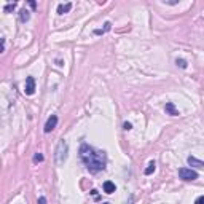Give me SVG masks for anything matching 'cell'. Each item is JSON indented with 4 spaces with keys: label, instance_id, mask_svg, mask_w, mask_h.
<instances>
[{
    "label": "cell",
    "instance_id": "obj_2",
    "mask_svg": "<svg viewBox=\"0 0 204 204\" xmlns=\"http://www.w3.org/2000/svg\"><path fill=\"white\" fill-rule=\"evenodd\" d=\"M67 156H69V144L62 139V140L58 142L56 150H54V163H56V166H62L67 161Z\"/></svg>",
    "mask_w": 204,
    "mask_h": 204
},
{
    "label": "cell",
    "instance_id": "obj_7",
    "mask_svg": "<svg viewBox=\"0 0 204 204\" xmlns=\"http://www.w3.org/2000/svg\"><path fill=\"white\" fill-rule=\"evenodd\" d=\"M102 190H104V193H107V195H112V193L116 190V186H115V183H113V182L105 180V182H104V185H102Z\"/></svg>",
    "mask_w": 204,
    "mask_h": 204
},
{
    "label": "cell",
    "instance_id": "obj_10",
    "mask_svg": "<svg viewBox=\"0 0 204 204\" xmlns=\"http://www.w3.org/2000/svg\"><path fill=\"white\" fill-rule=\"evenodd\" d=\"M19 19H21V23H27L29 19H30V13H29V10H21L19 11Z\"/></svg>",
    "mask_w": 204,
    "mask_h": 204
},
{
    "label": "cell",
    "instance_id": "obj_11",
    "mask_svg": "<svg viewBox=\"0 0 204 204\" xmlns=\"http://www.w3.org/2000/svg\"><path fill=\"white\" fill-rule=\"evenodd\" d=\"M110 29H112V23H109V21H107V23L104 24V29H96V30H94V33H96V35H100V33L109 32Z\"/></svg>",
    "mask_w": 204,
    "mask_h": 204
},
{
    "label": "cell",
    "instance_id": "obj_19",
    "mask_svg": "<svg viewBox=\"0 0 204 204\" xmlns=\"http://www.w3.org/2000/svg\"><path fill=\"white\" fill-rule=\"evenodd\" d=\"M202 202H204V196H198V199H196L195 204H202Z\"/></svg>",
    "mask_w": 204,
    "mask_h": 204
},
{
    "label": "cell",
    "instance_id": "obj_18",
    "mask_svg": "<svg viewBox=\"0 0 204 204\" xmlns=\"http://www.w3.org/2000/svg\"><path fill=\"white\" fill-rule=\"evenodd\" d=\"M37 202H38V204H46V198H45V196H40Z\"/></svg>",
    "mask_w": 204,
    "mask_h": 204
},
{
    "label": "cell",
    "instance_id": "obj_4",
    "mask_svg": "<svg viewBox=\"0 0 204 204\" xmlns=\"http://www.w3.org/2000/svg\"><path fill=\"white\" fill-rule=\"evenodd\" d=\"M24 93H26L27 96H32L33 93H35V80H33V77H27V78H26Z\"/></svg>",
    "mask_w": 204,
    "mask_h": 204
},
{
    "label": "cell",
    "instance_id": "obj_14",
    "mask_svg": "<svg viewBox=\"0 0 204 204\" xmlns=\"http://www.w3.org/2000/svg\"><path fill=\"white\" fill-rule=\"evenodd\" d=\"M43 160H45V156L42 153H35V155H33V163H42Z\"/></svg>",
    "mask_w": 204,
    "mask_h": 204
},
{
    "label": "cell",
    "instance_id": "obj_3",
    "mask_svg": "<svg viewBox=\"0 0 204 204\" xmlns=\"http://www.w3.org/2000/svg\"><path fill=\"white\" fill-rule=\"evenodd\" d=\"M179 177H180L182 180L191 182V180H196V179H198V172H196V171H191V169H186V167H180V169H179Z\"/></svg>",
    "mask_w": 204,
    "mask_h": 204
},
{
    "label": "cell",
    "instance_id": "obj_17",
    "mask_svg": "<svg viewBox=\"0 0 204 204\" xmlns=\"http://www.w3.org/2000/svg\"><path fill=\"white\" fill-rule=\"evenodd\" d=\"M123 129H125V131H131V129H132V125H131V123H128V121H126V123H125V125H123Z\"/></svg>",
    "mask_w": 204,
    "mask_h": 204
},
{
    "label": "cell",
    "instance_id": "obj_13",
    "mask_svg": "<svg viewBox=\"0 0 204 204\" xmlns=\"http://www.w3.org/2000/svg\"><path fill=\"white\" fill-rule=\"evenodd\" d=\"M176 64H177V65L180 67V69H186V65H188V64H186V61H185V59H179V58L176 59Z\"/></svg>",
    "mask_w": 204,
    "mask_h": 204
},
{
    "label": "cell",
    "instance_id": "obj_6",
    "mask_svg": "<svg viewBox=\"0 0 204 204\" xmlns=\"http://www.w3.org/2000/svg\"><path fill=\"white\" fill-rule=\"evenodd\" d=\"M164 110H166L167 115H171V116H177V115H179V110L176 109V105L172 104V102H166Z\"/></svg>",
    "mask_w": 204,
    "mask_h": 204
},
{
    "label": "cell",
    "instance_id": "obj_16",
    "mask_svg": "<svg viewBox=\"0 0 204 204\" xmlns=\"http://www.w3.org/2000/svg\"><path fill=\"white\" fill-rule=\"evenodd\" d=\"M5 51V38H0V53Z\"/></svg>",
    "mask_w": 204,
    "mask_h": 204
},
{
    "label": "cell",
    "instance_id": "obj_5",
    "mask_svg": "<svg viewBox=\"0 0 204 204\" xmlns=\"http://www.w3.org/2000/svg\"><path fill=\"white\" fill-rule=\"evenodd\" d=\"M58 126V116L56 115H51L48 120H46V123H45V128H43V131L48 134V132H51L54 128Z\"/></svg>",
    "mask_w": 204,
    "mask_h": 204
},
{
    "label": "cell",
    "instance_id": "obj_12",
    "mask_svg": "<svg viewBox=\"0 0 204 204\" xmlns=\"http://www.w3.org/2000/svg\"><path fill=\"white\" fill-rule=\"evenodd\" d=\"M155 169H156V164H155V161H150V163H148V166L145 167L144 174H145V176H150L151 172H155Z\"/></svg>",
    "mask_w": 204,
    "mask_h": 204
},
{
    "label": "cell",
    "instance_id": "obj_20",
    "mask_svg": "<svg viewBox=\"0 0 204 204\" xmlns=\"http://www.w3.org/2000/svg\"><path fill=\"white\" fill-rule=\"evenodd\" d=\"M29 5H30L32 8H35V7H37V3H35V2H33V0H30V2H29Z\"/></svg>",
    "mask_w": 204,
    "mask_h": 204
},
{
    "label": "cell",
    "instance_id": "obj_21",
    "mask_svg": "<svg viewBox=\"0 0 204 204\" xmlns=\"http://www.w3.org/2000/svg\"><path fill=\"white\" fill-rule=\"evenodd\" d=\"M102 204H110V202H102Z\"/></svg>",
    "mask_w": 204,
    "mask_h": 204
},
{
    "label": "cell",
    "instance_id": "obj_8",
    "mask_svg": "<svg viewBox=\"0 0 204 204\" xmlns=\"http://www.w3.org/2000/svg\"><path fill=\"white\" fill-rule=\"evenodd\" d=\"M70 10H72V3H70V2L58 5V14H64V13H69Z\"/></svg>",
    "mask_w": 204,
    "mask_h": 204
},
{
    "label": "cell",
    "instance_id": "obj_1",
    "mask_svg": "<svg viewBox=\"0 0 204 204\" xmlns=\"http://www.w3.org/2000/svg\"><path fill=\"white\" fill-rule=\"evenodd\" d=\"M80 160L83 161L84 167L93 174L104 171L105 166H107L105 153L94 148V147H91V145H88V144H81V147H80Z\"/></svg>",
    "mask_w": 204,
    "mask_h": 204
},
{
    "label": "cell",
    "instance_id": "obj_9",
    "mask_svg": "<svg viewBox=\"0 0 204 204\" xmlns=\"http://www.w3.org/2000/svg\"><path fill=\"white\" fill-rule=\"evenodd\" d=\"M186 161H188V164L193 166V167H202V166H204V163H202L201 160L195 158V156H188V158H186Z\"/></svg>",
    "mask_w": 204,
    "mask_h": 204
},
{
    "label": "cell",
    "instance_id": "obj_15",
    "mask_svg": "<svg viewBox=\"0 0 204 204\" xmlns=\"http://www.w3.org/2000/svg\"><path fill=\"white\" fill-rule=\"evenodd\" d=\"M14 8H16V3H8V5L5 7V13H11Z\"/></svg>",
    "mask_w": 204,
    "mask_h": 204
}]
</instances>
